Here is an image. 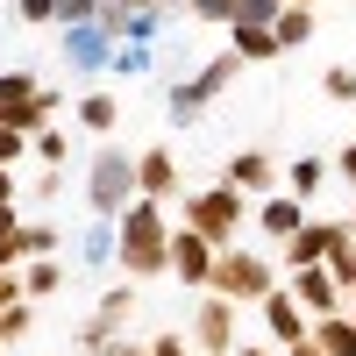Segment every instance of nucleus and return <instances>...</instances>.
<instances>
[{
  "label": "nucleus",
  "instance_id": "f257e3e1",
  "mask_svg": "<svg viewBox=\"0 0 356 356\" xmlns=\"http://www.w3.org/2000/svg\"><path fill=\"white\" fill-rule=\"evenodd\" d=\"M114 264H122V278H171V214H164V200H129L114 214Z\"/></svg>",
  "mask_w": 356,
  "mask_h": 356
},
{
  "label": "nucleus",
  "instance_id": "f03ea898",
  "mask_svg": "<svg viewBox=\"0 0 356 356\" xmlns=\"http://www.w3.org/2000/svg\"><path fill=\"white\" fill-rule=\"evenodd\" d=\"M250 221V193H235L228 178L221 186H200V193H186V228H200L214 250H228V235Z\"/></svg>",
  "mask_w": 356,
  "mask_h": 356
},
{
  "label": "nucleus",
  "instance_id": "7ed1b4c3",
  "mask_svg": "<svg viewBox=\"0 0 356 356\" xmlns=\"http://www.w3.org/2000/svg\"><path fill=\"white\" fill-rule=\"evenodd\" d=\"M86 200H93L100 221H114L129 200H143V193H136V157L114 150V143H107V150H93V164H86Z\"/></svg>",
  "mask_w": 356,
  "mask_h": 356
},
{
  "label": "nucleus",
  "instance_id": "20e7f679",
  "mask_svg": "<svg viewBox=\"0 0 356 356\" xmlns=\"http://www.w3.org/2000/svg\"><path fill=\"white\" fill-rule=\"evenodd\" d=\"M278 285V271H271V257L264 250H221L214 257V278H207V292H221V300H264V292Z\"/></svg>",
  "mask_w": 356,
  "mask_h": 356
},
{
  "label": "nucleus",
  "instance_id": "39448f33",
  "mask_svg": "<svg viewBox=\"0 0 356 356\" xmlns=\"http://www.w3.org/2000/svg\"><path fill=\"white\" fill-rule=\"evenodd\" d=\"M342 243H356L349 221H300V235H285V271H300V264H328Z\"/></svg>",
  "mask_w": 356,
  "mask_h": 356
},
{
  "label": "nucleus",
  "instance_id": "423d86ee",
  "mask_svg": "<svg viewBox=\"0 0 356 356\" xmlns=\"http://www.w3.org/2000/svg\"><path fill=\"white\" fill-rule=\"evenodd\" d=\"M235 342H243V335H235V300L207 292V300L193 307V349H200V356H228Z\"/></svg>",
  "mask_w": 356,
  "mask_h": 356
},
{
  "label": "nucleus",
  "instance_id": "0eeeda50",
  "mask_svg": "<svg viewBox=\"0 0 356 356\" xmlns=\"http://www.w3.org/2000/svg\"><path fill=\"white\" fill-rule=\"evenodd\" d=\"M57 57H65L72 72L93 79V72H107V65H114V36H107L100 22H86V29H57Z\"/></svg>",
  "mask_w": 356,
  "mask_h": 356
},
{
  "label": "nucleus",
  "instance_id": "6e6552de",
  "mask_svg": "<svg viewBox=\"0 0 356 356\" xmlns=\"http://www.w3.org/2000/svg\"><path fill=\"white\" fill-rule=\"evenodd\" d=\"M214 243H207V235L200 228H171V278L178 285H207V278H214Z\"/></svg>",
  "mask_w": 356,
  "mask_h": 356
},
{
  "label": "nucleus",
  "instance_id": "1a4fd4ad",
  "mask_svg": "<svg viewBox=\"0 0 356 356\" xmlns=\"http://www.w3.org/2000/svg\"><path fill=\"white\" fill-rule=\"evenodd\" d=\"M285 292L307 307V321H321V314H342V285H335V271H328V264H300Z\"/></svg>",
  "mask_w": 356,
  "mask_h": 356
},
{
  "label": "nucleus",
  "instance_id": "9d476101",
  "mask_svg": "<svg viewBox=\"0 0 356 356\" xmlns=\"http://www.w3.org/2000/svg\"><path fill=\"white\" fill-rule=\"evenodd\" d=\"M257 307H264V328H271L278 342H307V335H314V321H307V307L292 300L285 285H271V292H264Z\"/></svg>",
  "mask_w": 356,
  "mask_h": 356
},
{
  "label": "nucleus",
  "instance_id": "9b49d317",
  "mask_svg": "<svg viewBox=\"0 0 356 356\" xmlns=\"http://www.w3.org/2000/svg\"><path fill=\"white\" fill-rule=\"evenodd\" d=\"M136 193H143V200H171V193H178V164H171L164 143L136 157Z\"/></svg>",
  "mask_w": 356,
  "mask_h": 356
},
{
  "label": "nucleus",
  "instance_id": "f8f14e48",
  "mask_svg": "<svg viewBox=\"0 0 356 356\" xmlns=\"http://www.w3.org/2000/svg\"><path fill=\"white\" fill-rule=\"evenodd\" d=\"M300 221H307V200H292V193H264V207H257V228L271 235V243L300 235Z\"/></svg>",
  "mask_w": 356,
  "mask_h": 356
},
{
  "label": "nucleus",
  "instance_id": "ddd939ff",
  "mask_svg": "<svg viewBox=\"0 0 356 356\" xmlns=\"http://www.w3.org/2000/svg\"><path fill=\"white\" fill-rule=\"evenodd\" d=\"M228 186H235V193H271V186H278V164L264 157V150H235V157H228Z\"/></svg>",
  "mask_w": 356,
  "mask_h": 356
},
{
  "label": "nucleus",
  "instance_id": "4468645a",
  "mask_svg": "<svg viewBox=\"0 0 356 356\" xmlns=\"http://www.w3.org/2000/svg\"><path fill=\"white\" fill-rule=\"evenodd\" d=\"M15 278H22V300H57V285H65V264H57V257H29Z\"/></svg>",
  "mask_w": 356,
  "mask_h": 356
},
{
  "label": "nucleus",
  "instance_id": "2eb2a0df",
  "mask_svg": "<svg viewBox=\"0 0 356 356\" xmlns=\"http://www.w3.org/2000/svg\"><path fill=\"white\" fill-rule=\"evenodd\" d=\"M228 50L243 57V65H264V57H285L271 29H250V22H228Z\"/></svg>",
  "mask_w": 356,
  "mask_h": 356
},
{
  "label": "nucleus",
  "instance_id": "dca6fc26",
  "mask_svg": "<svg viewBox=\"0 0 356 356\" xmlns=\"http://www.w3.org/2000/svg\"><path fill=\"white\" fill-rule=\"evenodd\" d=\"M328 178H335L328 157H292V164H285V193H292V200H314Z\"/></svg>",
  "mask_w": 356,
  "mask_h": 356
},
{
  "label": "nucleus",
  "instance_id": "f3484780",
  "mask_svg": "<svg viewBox=\"0 0 356 356\" xmlns=\"http://www.w3.org/2000/svg\"><path fill=\"white\" fill-rule=\"evenodd\" d=\"M314 342H321V356H356V321L349 314H321L314 321Z\"/></svg>",
  "mask_w": 356,
  "mask_h": 356
},
{
  "label": "nucleus",
  "instance_id": "a211bd4d",
  "mask_svg": "<svg viewBox=\"0 0 356 356\" xmlns=\"http://www.w3.org/2000/svg\"><path fill=\"white\" fill-rule=\"evenodd\" d=\"M114 122H122V100L114 93H86L79 100V129L86 136H114Z\"/></svg>",
  "mask_w": 356,
  "mask_h": 356
},
{
  "label": "nucleus",
  "instance_id": "6ab92c4d",
  "mask_svg": "<svg viewBox=\"0 0 356 356\" xmlns=\"http://www.w3.org/2000/svg\"><path fill=\"white\" fill-rule=\"evenodd\" d=\"M271 36H278V50H300V43H314V8H278Z\"/></svg>",
  "mask_w": 356,
  "mask_h": 356
},
{
  "label": "nucleus",
  "instance_id": "aec40b11",
  "mask_svg": "<svg viewBox=\"0 0 356 356\" xmlns=\"http://www.w3.org/2000/svg\"><path fill=\"white\" fill-rule=\"evenodd\" d=\"M114 72H122V79L157 72V43H114Z\"/></svg>",
  "mask_w": 356,
  "mask_h": 356
},
{
  "label": "nucleus",
  "instance_id": "412c9836",
  "mask_svg": "<svg viewBox=\"0 0 356 356\" xmlns=\"http://www.w3.org/2000/svg\"><path fill=\"white\" fill-rule=\"evenodd\" d=\"M114 342H122V328H114V321H100V314L79 328V349H86V356H114Z\"/></svg>",
  "mask_w": 356,
  "mask_h": 356
},
{
  "label": "nucleus",
  "instance_id": "4be33fe9",
  "mask_svg": "<svg viewBox=\"0 0 356 356\" xmlns=\"http://www.w3.org/2000/svg\"><path fill=\"white\" fill-rule=\"evenodd\" d=\"M79 257H86V264H114V221H93V228H86V235H79Z\"/></svg>",
  "mask_w": 356,
  "mask_h": 356
},
{
  "label": "nucleus",
  "instance_id": "5701e85b",
  "mask_svg": "<svg viewBox=\"0 0 356 356\" xmlns=\"http://www.w3.org/2000/svg\"><path fill=\"white\" fill-rule=\"evenodd\" d=\"M29 157L65 164V157H72V136H65V129H36V136H29Z\"/></svg>",
  "mask_w": 356,
  "mask_h": 356
},
{
  "label": "nucleus",
  "instance_id": "b1692460",
  "mask_svg": "<svg viewBox=\"0 0 356 356\" xmlns=\"http://www.w3.org/2000/svg\"><path fill=\"white\" fill-rule=\"evenodd\" d=\"M93 314H100V321H114V328H122V321L136 314V285H107V292H100V307H93Z\"/></svg>",
  "mask_w": 356,
  "mask_h": 356
},
{
  "label": "nucleus",
  "instance_id": "393cba45",
  "mask_svg": "<svg viewBox=\"0 0 356 356\" xmlns=\"http://www.w3.org/2000/svg\"><path fill=\"white\" fill-rule=\"evenodd\" d=\"M321 93H328L335 107H356V72L349 65H328V72H321Z\"/></svg>",
  "mask_w": 356,
  "mask_h": 356
},
{
  "label": "nucleus",
  "instance_id": "a878e982",
  "mask_svg": "<svg viewBox=\"0 0 356 356\" xmlns=\"http://www.w3.org/2000/svg\"><path fill=\"white\" fill-rule=\"evenodd\" d=\"M22 257H57V228L50 221H22Z\"/></svg>",
  "mask_w": 356,
  "mask_h": 356
},
{
  "label": "nucleus",
  "instance_id": "bb28decb",
  "mask_svg": "<svg viewBox=\"0 0 356 356\" xmlns=\"http://www.w3.org/2000/svg\"><path fill=\"white\" fill-rule=\"evenodd\" d=\"M278 8H285V0H235V15H228V22H250V29H271V22H278Z\"/></svg>",
  "mask_w": 356,
  "mask_h": 356
},
{
  "label": "nucleus",
  "instance_id": "cd10ccee",
  "mask_svg": "<svg viewBox=\"0 0 356 356\" xmlns=\"http://www.w3.org/2000/svg\"><path fill=\"white\" fill-rule=\"evenodd\" d=\"M57 193H65V164H43L36 186H29V200H36V207H57Z\"/></svg>",
  "mask_w": 356,
  "mask_h": 356
},
{
  "label": "nucleus",
  "instance_id": "c85d7f7f",
  "mask_svg": "<svg viewBox=\"0 0 356 356\" xmlns=\"http://www.w3.org/2000/svg\"><path fill=\"white\" fill-rule=\"evenodd\" d=\"M100 15V0H57V29H86Z\"/></svg>",
  "mask_w": 356,
  "mask_h": 356
},
{
  "label": "nucleus",
  "instance_id": "c756f323",
  "mask_svg": "<svg viewBox=\"0 0 356 356\" xmlns=\"http://www.w3.org/2000/svg\"><path fill=\"white\" fill-rule=\"evenodd\" d=\"M186 15H200V22H228L235 0H186Z\"/></svg>",
  "mask_w": 356,
  "mask_h": 356
},
{
  "label": "nucleus",
  "instance_id": "7c9ffc66",
  "mask_svg": "<svg viewBox=\"0 0 356 356\" xmlns=\"http://www.w3.org/2000/svg\"><path fill=\"white\" fill-rule=\"evenodd\" d=\"M15 15H22V22H36V29H43V22H57V0H15Z\"/></svg>",
  "mask_w": 356,
  "mask_h": 356
},
{
  "label": "nucleus",
  "instance_id": "2f4dec72",
  "mask_svg": "<svg viewBox=\"0 0 356 356\" xmlns=\"http://www.w3.org/2000/svg\"><path fill=\"white\" fill-rule=\"evenodd\" d=\"M22 200V178H15V164H0V207H15Z\"/></svg>",
  "mask_w": 356,
  "mask_h": 356
},
{
  "label": "nucleus",
  "instance_id": "473e14b6",
  "mask_svg": "<svg viewBox=\"0 0 356 356\" xmlns=\"http://www.w3.org/2000/svg\"><path fill=\"white\" fill-rule=\"evenodd\" d=\"M335 171H342V186L356 193V143H342V164H335Z\"/></svg>",
  "mask_w": 356,
  "mask_h": 356
},
{
  "label": "nucleus",
  "instance_id": "72a5a7b5",
  "mask_svg": "<svg viewBox=\"0 0 356 356\" xmlns=\"http://www.w3.org/2000/svg\"><path fill=\"white\" fill-rule=\"evenodd\" d=\"M150 356H193V349L178 342V335H157V342H150Z\"/></svg>",
  "mask_w": 356,
  "mask_h": 356
},
{
  "label": "nucleus",
  "instance_id": "f704fd0d",
  "mask_svg": "<svg viewBox=\"0 0 356 356\" xmlns=\"http://www.w3.org/2000/svg\"><path fill=\"white\" fill-rule=\"evenodd\" d=\"M15 228H22V214H15V207H0V243H8Z\"/></svg>",
  "mask_w": 356,
  "mask_h": 356
},
{
  "label": "nucleus",
  "instance_id": "c9c22d12",
  "mask_svg": "<svg viewBox=\"0 0 356 356\" xmlns=\"http://www.w3.org/2000/svg\"><path fill=\"white\" fill-rule=\"evenodd\" d=\"M285 356H321V342L307 335V342H285Z\"/></svg>",
  "mask_w": 356,
  "mask_h": 356
},
{
  "label": "nucleus",
  "instance_id": "e433bc0d",
  "mask_svg": "<svg viewBox=\"0 0 356 356\" xmlns=\"http://www.w3.org/2000/svg\"><path fill=\"white\" fill-rule=\"evenodd\" d=\"M114 356H150V342H114Z\"/></svg>",
  "mask_w": 356,
  "mask_h": 356
},
{
  "label": "nucleus",
  "instance_id": "4c0bfd02",
  "mask_svg": "<svg viewBox=\"0 0 356 356\" xmlns=\"http://www.w3.org/2000/svg\"><path fill=\"white\" fill-rule=\"evenodd\" d=\"M228 356H271V349H243V342H235V349H228Z\"/></svg>",
  "mask_w": 356,
  "mask_h": 356
},
{
  "label": "nucleus",
  "instance_id": "58836bf2",
  "mask_svg": "<svg viewBox=\"0 0 356 356\" xmlns=\"http://www.w3.org/2000/svg\"><path fill=\"white\" fill-rule=\"evenodd\" d=\"M285 8H321V0H285Z\"/></svg>",
  "mask_w": 356,
  "mask_h": 356
},
{
  "label": "nucleus",
  "instance_id": "ea45409f",
  "mask_svg": "<svg viewBox=\"0 0 356 356\" xmlns=\"http://www.w3.org/2000/svg\"><path fill=\"white\" fill-rule=\"evenodd\" d=\"M157 8H164V15H171V8H186V0H157Z\"/></svg>",
  "mask_w": 356,
  "mask_h": 356
},
{
  "label": "nucleus",
  "instance_id": "a19ab883",
  "mask_svg": "<svg viewBox=\"0 0 356 356\" xmlns=\"http://www.w3.org/2000/svg\"><path fill=\"white\" fill-rule=\"evenodd\" d=\"M114 8H143V0H114Z\"/></svg>",
  "mask_w": 356,
  "mask_h": 356
},
{
  "label": "nucleus",
  "instance_id": "79ce46f5",
  "mask_svg": "<svg viewBox=\"0 0 356 356\" xmlns=\"http://www.w3.org/2000/svg\"><path fill=\"white\" fill-rule=\"evenodd\" d=\"M349 228H356V214H349Z\"/></svg>",
  "mask_w": 356,
  "mask_h": 356
},
{
  "label": "nucleus",
  "instance_id": "37998d69",
  "mask_svg": "<svg viewBox=\"0 0 356 356\" xmlns=\"http://www.w3.org/2000/svg\"><path fill=\"white\" fill-rule=\"evenodd\" d=\"M349 321H356V314H349Z\"/></svg>",
  "mask_w": 356,
  "mask_h": 356
}]
</instances>
